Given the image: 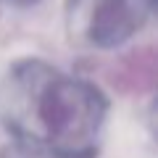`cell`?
Instances as JSON below:
<instances>
[{
    "label": "cell",
    "mask_w": 158,
    "mask_h": 158,
    "mask_svg": "<svg viewBox=\"0 0 158 158\" xmlns=\"http://www.w3.org/2000/svg\"><path fill=\"white\" fill-rule=\"evenodd\" d=\"M148 16L145 0H69V32L95 48L124 45Z\"/></svg>",
    "instance_id": "cell-2"
},
{
    "label": "cell",
    "mask_w": 158,
    "mask_h": 158,
    "mask_svg": "<svg viewBox=\"0 0 158 158\" xmlns=\"http://www.w3.org/2000/svg\"><path fill=\"white\" fill-rule=\"evenodd\" d=\"M8 3H13V6H34L40 0H8Z\"/></svg>",
    "instance_id": "cell-3"
},
{
    "label": "cell",
    "mask_w": 158,
    "mask_h": 158,
    "mask_svg": "<svg viewBox=\"0 0 158 158\" xmlns=\"http://www.w3.org/2000/svg\"><path fill=\"white\" fill-rule=\"evenodd\" d=\"M106 113L108 100L95 85L45 61H19L8 74L6 127L53 158H95Z\"/></svg>",
    "instance_id": "cell-1"
}]
</instances>
